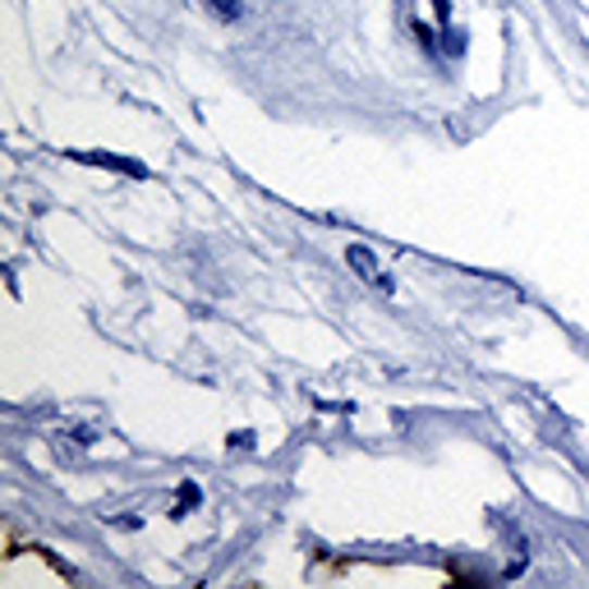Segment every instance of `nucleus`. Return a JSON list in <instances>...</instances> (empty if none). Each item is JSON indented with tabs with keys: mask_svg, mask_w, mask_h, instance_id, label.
Returning a JSON list of instances; mask_svg holds the SVG:
<instances>
[{
	"mask_svg": "<svg viewBox=\"0 0 589 589\" xmlns=\"http://www.w3.org/2000/svg\"><path fill=\"white\" fill-rule=\"evenodd\" d=\"M346 259H350V267H355V272H360V277H364V281H373V286H378L383 294H397V281H391V277H387V272L378 267V253H373V249L355 245V249H350V253H346Z\"/></svg>",
	"mask_w": 589,
	"mask_h": 589,
	"instance_id": "f257e3e1",
	"label": "nucleus"
},
{
	"mask_svg": "<svg viewBox=\"0 0 589 589\" xmlns=\"http://www.w3.org/2000/svg\"><path fill=\"white\" fill-rule=\"evenodd\" d=\"M78 162H88V166H106V171H121V175H134V180H143L148 166L139 162H129V156H111V152H74Z\"/></svg>",
	"mask_w": 589,
	"mask_h": 589,
	"instance_id": "f03ea898",
	"label": "nucleus"
},
{
	"mask_svg": "<svg viewBox=\"0 0 589 589\" xmlns=\"http://www.w3.org/2000/svg\"><path fill=\"white\" fill-rule=\"evenodd\" d=\"M203 5L217 18H230V24H235V18H245V5H235V0H203Z\"/></svg>",
	"mask_w": 589,
	"mask_h": 589,
	"instance_id": "7ed1b4c3",
	"label": "nucleus"
},
{
	"mask_svg": "<svg viewBox=\"0 0 589 589\" xmlns=\"http://www.w3.org/2000/svg\"><path fill=\"white\" fill-rule=\"evenodd\" d=\"M434 10H438V18L447 24V18H451V0H434Z\"/></svg>",
	"mask_w": 589,
	"mask_h": 589,
	"instance_id": "20e7f679",
	"label": "nucleus"
}]
</instances>
